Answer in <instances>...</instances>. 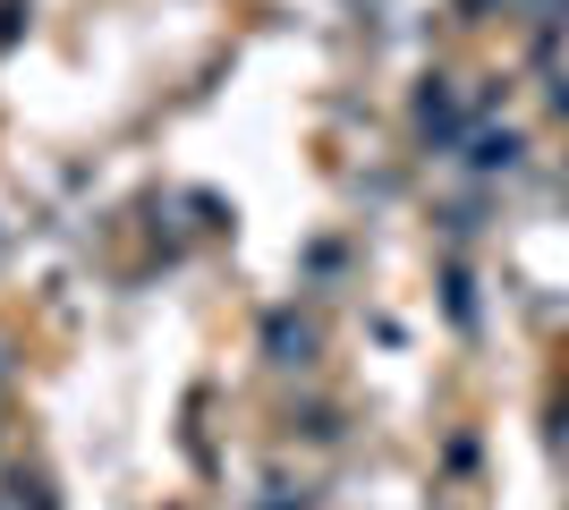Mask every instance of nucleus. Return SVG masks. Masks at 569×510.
<instances>
[{"label":"nucleus","instance_id":"f257e3e1","mask_svg":"<svg viewBox=\"0 0 569 510\" xmlns=\"http://www.w3.org/2000/svg\"><path fill=\"white\" fill-rule=\"evenodd\" d=\"M459 94H451V77H426V94H417V137L426 146H459Z\"/></svg>","mask_w":569,"mask_h":510},{"label":"nucleus","instance_id":"f03ea898","mask_svg":"<svg viewBox=\"0 0 569 510\" xmlns=\"http://www.w3.org/2000/svg\"><path fill=\"white\" fill-rule=\"evenodd\" d=\"M263 358L272 366H315V323L289 316V307H272V316H263Z\"/></svg>","mask_w":569,"mask_h":510},{"label":"nucleus","instance_id":"7ed1b4c3","mask_svg":"<svg viewBox=\"0 0 569 510\" xmlns=\"http://www.w3.org/2000/svg\"><path fill=\"white\" fill-rule=\"evenodd\" d=\"M519 128H485V137H476V153H468V170H510L519 162Z\"/></svg>","mask_w":569,"mask_h":510},{"label":"nucleus","instance_id":"20e7f679","mask_svg":"<svg viewBox=\"0 0 569 510\" xmlns=\"http://www.w3.org/2000/svg\"><path fill=\"white\" fill-rule=\"evenodd\" d=\"M0 374H9V358H0Z\"/></svg>","mask_w":569,"mask_h":510}]
</instances>
